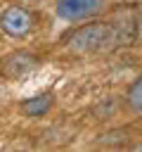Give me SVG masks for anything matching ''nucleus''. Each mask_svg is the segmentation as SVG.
<instances>
[{
	"label": "nucleus",
	"mask_w": 142,
	"mask_h": 152,
	"mask_svg": "<svg viewBox=\"0 0 142 152\" xmlns=\"http://www.w3.org/2000/svg\"><path fill=\"white\" fill-rule=\"evenodd\" d=\"M125 100H128V107H130L133 112L142 114V76H137V78L133 81V86L128 88Z\"/></svg>",
	"instance_id": "obj_6"
},
{
	"label": "nucleus",
	"mask_w": 142,
	"mask_h": 152,
	"mask_svg": "<svg viewBox=\"0 0 142 152\" xmlns=\"http://www.w3.org/2000/svg\"><path fill=\"white\" fill-rule=\"evenodd\" d=\"M135 36V24L128 26H116L109 21H92L80 26L78 31H73L66 38V48L71 52H99V50H109L114 45L128 43Z\"/></svg>",
	"instance_id": "obj_1"
},
{
	"label": "nucleus",
	"mask_w": 142,
	"mask_h": 152,
	"mask_svg": "<svg viewBox=\"0 0 142 152\" xmlns=\"http://www.w3.org/2000/svg\"><path fill=\"white\" fill-rule=\"evenodd\" d=\"M24 2H43V0H24Z\"/></svg>",
	"instance_id": "obj_8"
},
{
	"label": "nucleus",
	"mask_w": 142,
	"mask_h": 152,
	"mask_svg": "<svg viewBox=\"0 0 142 152\" xmlns=\"http://www.w3.org/2000/svg\"><path fill=\"white\" fill-rule=\"evenodd\" d=\"M36 64H38V59L31 52H12L9 57L2 59V74L9 78H19L26 71H31Z\"/></svg>",
	"instance_id": "obj_4"
},
{
	"label": "nucleus",
	"mask_w": 142,
	"mask_h": 152,
	"mask_svg": "<svg viewBox=\"0 0 142 152\" xmlns=\"http://www.w3.org/2000/svg\"><path fill=\"white\" fill-rule=\"evenodd\" d=\"M106 0H57L54 5V14L64 21L78 24L85 19H92L95 14H99L104 10Z\"/></svg>",
	"instance_id": "obj_2"
},
{
	"label": "nucleus",
	"mask_w": 142,
	"mask_h": 152,
	"mask_svg": "<svg viewBox=\"0 0 142 152\" xmlns=\"http://www.w3.org/2000/svg\"><path fill=\"white\" fill-rule=\"evenodd\" d=\"M135 150H140V152H142V142H140V145H135Z\"/></svg>",
	"instance_id": "obj_7"
},
{
	"label": "nucleus",
	"mask_w": 142,
	"mask_h": 152,
	"mask_svg": "<svg viewBox=\"0 0 142 152\" xmlns=\"http://www.w3.org/2000/svg\"><path fill=\"white\" fill-rule=\"evenodd\" d=\"M0 28L12 38H24L33 28V17L24 5H9L0 14Z\"/></svg>",
	"instance_id": "obj_3"
},
{
	"label": "nucleus",
	"mask_w": 142,
	"mask_h": 152,
	"mask_svg": "<svg viewBox=\"0 0 142 152\" xmlns=\"http://www.w3.org/2000/svg\"><path fill=\"white\" fill-rule=\"evenodd\" d=\"M52 109V93H40V95H33L28 100H24L19 104V112L28 119H38V116H45L47 112Z\"/></svg>",
	"instance_id": "obj_5"
}]
</instances>
